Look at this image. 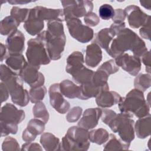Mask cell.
Returning <instances> with one entry per match:
<instances>
[{
    "label": "cell",
    "instance_id": "cell-1",
    "mask_svg": "<svg viewBox=\"0 0 151 151\" xmlns=\"http://www.w3.org/2000/svg\"><path fill=\"white\" fill-rule=\"evenodd\" d=\"M128 50L131 51L134 56L140 58L147 51V48L145 42L136 33L125 28L113 38L107 53L116 58Z\"/></svg>",
    "mask_w": 151,
    "mask_h": 151
},
{
    "label": "cell",
    "instance_id": "cell-4",
    "mask_svg": "<svg viewBox=\"0 0 151 151\" xmlns=\"http://www.w3.org/2000/svg\"><path fill=\"white\" fill-rule=\"evenodd\" d=\"M88 132L78 126L70 127L62 138L60 150H87L90 145Z\"/></svg>",
    "mask_w": 151,
    "mask_h": 151
},
{
    "label": "cell",
    "instance_id": "cell-19",
    "mask_svg": "<svg viewBox=\"0 0 151 151\" xmlns=\"http://www.w3.org/2000/svg\"><path fill=\"white\" fill-rule=\"evenodd\" d=\"M35 15L42 21H51L54 19L64 21L63 9L47 8L41 6H37L34 8Z\"/></svg>",
    "mask_w": 151,
    "mask_h": 151
},
{
    "label": "cell",
    "instance_id": "cell-17",
    "mask_svg": "<svg viewBox=\"0 0 151 151\" xmlns=\"http://www.w3.org/2000/svg\"><path fill=\"white\" fill-rule=\"evenodd\" d=\"M45 123L40 119H32L29 121L27 128L23 131L22 139L25 142H33L37 135L42 134Z\"/></svg>",
    "mask_w": 151,
    "mask_h": 151
},
{
    "label": "cell",
    "instance_id": "cell-44",
    "mask_svg": "<svg viewBox=\"0 0 151 151\" xmlns=\"http://www.w3.org/2000/svg\"><path fill=\"white\" fill-rule=\"evenodd\" d=\"M84 21L88 27H95L100 22L99 17L93 12L88 13L84 17Z\"/></svg>",
    "mask_w": 151,
    "mask_h": 151
},
{
    "label": "cell",
    "instance_id": "cell-11",
    "mask_svg": "<svg viewBox=\"0 0 151 151\" xmlns=\"http://www.w3.org/2000/svg\"><path fill=\"white\" fill-rule=\"evenodd\" d=\"M48 94L50 105L59 113H66L70 109V104L61 93L60 84H51L48 90Z\"/></svg>",
    "mask_w": 151,
    "mask_h": 151
},
{
    "label": "cell",
    "instance_id": "cell-35",
    "mask_svg": "<svg viewBox=\"0 0 151 151\" xmlns=\"http://www.w3.org/2000/svg\"><path fill=\"white\" fill-rule=\"evenodd\" d=\"M47 31L53 36H60L65 34L63 21L58 19L48 21Z\"/></svg>",
    "mask_w": 151,
    "mask_h": 151
},
{
    "label": "cell",
    "instance_id": "cell-20",
    "mask_svg": "<svg viewBox=\"0 0 151 151\" xmlns=\"http://www.w3.org/2000/svg\"><path fill=\"white\" fill-rule=\"evenodd\" d=\"M102 60V51L101 48L95 43L88 45L86 49L84 62L91 68L97 67Z\"/></svg>",
    "mask_w": 151,
    "mask_h": 151
},
{
    "label": "cell",
    "instance_id": "cell-22",
    "mask_svg": "<svg viewBox=\"0 0 151 151\" xmlns=\"http://www.w3.org/2000/svg\"><path fill=\"white\" fill-rule=\"evenodd\" d=\"M65 71L71 76L84 67V55L80 51H74L67 58Z\"/></svg>",
    "mask_w": 151,
    "mask_h": 151
},
{
    "label": "cell",
    "instance_id": "cell-54",
    "mask_svg": "<svg viewBox=\"0 0 151 151\" xmlns=\"http://www.w3.org/2000/svg\"><path fill=\"white\" fill-rule=\"evenodd\" d=\"M141 5L148 10H150L151 8V1H140Z\"/></svg>",
    "mask_w": 151,
    "mask_h": 151
},
{
    "label": "cell",
    "instance_id": "cell-23",
    "mask_svg": "<svg viewBox=\"0 0 151 151\" xmlns=\"http://www.w3.org/2000/svg\"><path fill=\"white\" fill-rule=\"evenodd\" d=\"M134 132L139 139H145L151 134V116L150 114L139 118L134 123Z\"/></svg>",
    "mask_w": 151,
    "mask_h": 151
},
{
    "label": "cell",
    "instance_id": "cell-38",
    "mask_svg": "<svg viewBox=\"0 0 151 151\" xmlns=\"http://www.w3.org/2000/svg\"><path fill=\"white\" fill-rule=\"evenodd\" d=\"M30 9L20 8L18 6H13L11 10V16L16 19L19 23L25 22L29 14Z\"/></svg>",
    "mask_w": 151,
    "mask_h": 151
},
{
    "label": "cell",
    "instance_id": "cell-8",
    "mask_svg": "<svg viewBox=\"0 0 151 151\" xmlns=\"http://www.w3.org/2000/svg\"><path fill=\"white\" fill-rule=\"evenodd\" d=\"M41 35L45 41L49 57L52 60H58L62 57L66 42L65 35L53 36L47 31H42Z\"/></svg>",
    "mask_w": 151,
    "mask_h": 151
},
{
    "label": "cell",
    "instance_id": "cell-47",
    "mask_svg": "<svg viewBox=\"0 0 151 151\" xmlns=\"http://www.w3.org/2000/svg\"><path fill=\"white\" fill-rule=\"evenodd\" d=\"M125 18L126 13L124 10L120 8L114 9V14L111 18L113 22H123Z\"/></svg>",
    "mask_w": 151,
    "mask_h": 151
},
{
    "label": "cell",
    "instance_id": "cell-2",
    "mask_svg": "<svg viewBox=\"0 0 151 151\" xmlns=\"http://www.w3.org/2000/svg\"><path fill=\"white\" fill-rule=\"evenodd\" d=\"M0 72L1 82L8 88L12 101L20 107L26 106L30 100L29 93L24 88L23 81L18 74L6 66L2 67Z\"/></svg>",
    "mask_w": 151,
    "mask_h": 151
},
{
    "label": "cell",
    "instance_id": "cell-37",
    "mask_svg": "<svg viewBox=\"0 0 151 151\" xmlns=\"http://www.w3.org/2000/svg\"><path fill=\"white\" fill-rule=\"evenodd\" d=\"M109 75L101 69L98 68L96 71L94 72L91 83L97 87L103 86L108 84L107 80Z\"/></svg>",
    "mask_w": 151,
    "mask_h": 151
},
{
    "label": "cell",
    "instance_id": "cell-18",
    "mask_svg": "<svg viewBox=\"0 0 151 151\" xmlns=\"http://www.w3.org/2000/svg\"><path fill=\"white\" fill-rule=\"evenodd\" d=\"M23 27L29 35L34 36L38 35L42 32L44 27V21L37 17L34 8H31L30 9L29 17L24 22Z\"/></svg>",
    "mask_w": 151,
    "mask_h": 151
},
{
    "label": "cell",
    "instance_id": "cell-9",
    "mask_svg": "<svg viewBox=\"0 0 151 151\" xmlns=\"http://www.w3.org/2000/svg\"><path fill=\"white\" fill-rule=\"evenodd\" d=\"M70 35L81 43H87L94 37V31L90 27L83 25L78 18H71L65 21Z\"/></svg>",
    "mask_w": 151,
    "mask_h": 151
},
{
    "label": "cell",
    "instance_id": "cell-31",
    "mask_svg": "<svg viewBox=\"0 0 151 151\" xmlns=\"http://www.w3.org/2000/svg\"><path fill=\"white\" fill-rule=\"evenodd\" d=\"M109 135L110 134L106 129L99 128L88 132V139L90 142L100 145L104 144L108 140Z\"/></svg>",
    "mask_w": 151,
    "mask_h": 151
},
{
    "label": "cell",
    "instance_id": "cell-39",
    "mask_svg": "<svg viewBox=\"0 0 151 151\" xmlns=\"http://www.w3.org/2000/svg\"><path fill=\"white\" fill-rule=\"evenodd\" d=\"M99 14L102 19L109 20L113 18L114 14V9L110 5L104 4L100 6Z\"/></svg>",
    "mask_w": 151,
    "mask_h": 151
},
{
    "label": "cell",
    "instance_id": "cell-29",
    "mask_svg": "<svg viewBox=\"0 0 151 151\" xmlns=\"http://www.w3.org/2000/svg\"><path fill=\"white\" fill-rule=\"evenodd\" d=\"M130 146V143L123 141L120 138L117 139L113 133L110 134L108 140L103 146L104 150H128Z\"/></svg>",
    "mask_w": 151,
    "mask_h": 151
},
{
    "label": "cell",
    "instance_id": "cell-28",
    "mask_svg": "<svg viewBox=\"0 0 151 151\" xmlns=\"http://www.w3.org/2000/svg\"><path fill=\"white\" fill-rule=\"evenodd\" d=\"M5 63L9 68L17 74L27 64V61L22 54H9L5 59Z\"/></svg>",
    "mask_w": 151,
    "mask_h": 151
},
{
    "label": "cell",
    "instance_id": "cell-34",
    "mask_svg": "<svg viewBox=\"0 0 151 151\" xmlns=\"http://www.w3.org/2000/svg\"><path fill=\"white\" fill-rule=\"evenodd\" d=\"M151 85L150 74H140L136 76L134 81V88L142 92L145 91Z\"/></svg>",
    "mask_w": 151,
    "mask_h": 151
},
{
    "label": "cell",
    "instance_id": "cell-45",
    "mask_svg": "<svg viewBox=\"0 0 151 151\" xmlns=\"http://www.w3.org/2000/svg\"><path fill=\"white\" fill-rule=\"evenodd\" d=\"M102 110L101 119V121L106 124L109 125V124L111 122V121L113 119V118L116 116V113L112 110L110 109H104Z\"/></svg>",
    "mask_w": 151,
    "mask_h": 151
},
{
    "label": "cell",
    "instance_id": "cell-25",
    "mask_svg": "<svg viewBox=\"0 0 151 151\" xmlns=\"http://www.w3.org/2000/svg\"><path fill=\"white\" fill-rule=\"evenodd\" d=\"M59 84L60 91L64 97L68 99H80L81 88L80 86L76 85L69 80H64Z\"/></svg>",
    "mask_w": 151,
    "mask_h": 151
},
{
    "label": "cell",
    "instance_id": "cell-12",
    "mask_svg": "<svg viewBox=\"0 0 151 151\" xmlns=\"http://www.w3.org/2000/svg\"><path fill=\"white\" fill-rule=\"evenodd\" d=\"M115 63L119 67L133 76L138 74L141 70L142 63L140 58L123 53L115 58Z\"/></svg>",
    "mask_w": 151,
    "mask_h": 151
},
{
    "label": "cell",
    "instance_id": "cell-53",
    "mask_svg": "<svg viewBox=\"0 0 151 151\" xmlns=\"http://www.w3.org/2000/svg\"><path fill=\"white\" fill-rule=\"evenodd\" d=\"M33 1H27V0H9L8 2L11 5L15 4H26L29 2H32Z\"/></svg>",
    "mask_w": 151,
    "mask_h": 151
},
{
    "label": "cell",
    "instance_id": "cell-5",
    "mask_svg": "<svg viewBox=\"0 0 151 151\" xmlns=\"http://www.w3.org/2000/svg\"><path fill=\"white\" fill-rule=\"evenodd\" d=\"M27 45L25 54L29 64L40 67L41 65H47L51 62L45 41L40 34L36 38L29 40Z\"/></svg>",
    "mask_w": 151,
    "mask_h": 151
},
{
    "label": "cell",
    "instance_id": "cell-27",
    "mask_svg": "<svg viewBox=\"0 0 151 151\" xmlns=\"http://www.w3.org/2000/svg\"><path fill=\"white\" fill-rule=\"evenodd\" d=\"M40 143L46 151L60 150V139L51 133H43L40 137Z\"/></svg>",
    "mask_w": 151,
    "mask_h": 151
},
{
    "label": "cell",
    "instance_id": "cell-10",
    "mask_svg": "<svg viewBox=\"0 0 151 151\" xmlns=\"http://www.w3.org/2000/svg\"><path fill=\"white\" fill-rule=\"evenodd\" d=\"M40 66H35L27 63L26 66L18 73L20 78L31 88L44 86L45 78L40 72Z\"/></svg>",
    "mask_w": 151,
    "mask_h": 151
},
{
    "label": "cell",
    "instance_id": "cell-52",
    "mask_svg": "<svg viewBox=\"0 0 151 151\" xmlns=\"http://www.w3.org/2000/svg\"><path fill=\"white\" fill-rule=\"evenodd\" d=\"M7 51L8 50L6 45L1 43V61H2L4 59H6L8 57Z\"/></svg>",
    "mask_w": 151,
    "mask_h": 151
},
{
    "label": "cell",
    "instance_id": "cell-51",
    "mask_svg": "<svg viewBox=\"0 0 151 151\" xmlns=\"http://www.w3.org/2000/svg\"><path fill=\"white\" fill-rule=\"evenodd\" d=\"M0 91L1 103H3L4 101L7 100V99H8L9 92L5 84L2 82H1L0 83Z\"/></svg>",
    "mask_w": 151,
    "mask_h": 151
},
{
    "label": "cell",
    "instance_id": "cell-50",
    "mask_svg": "<svg viewBox=\"0 0 151 151\" xmlns=\"http://www.w3.org/2000/svg\"><path fill=\"white\" fill-rule=\"evenodd\" d=\"M142 61L146 66V71L150 73V51H146L142 57Z\"/></svg>",
    "mask_w": 151,
    "mask_h": 151
},
{
    "label": "cell",
    "instance_id": "cell-6",
    "mask_svg": "<svg viewBox=\"0 0 151 151\" xmlns=\"http://www.w3.org/2000/svg\"><path fill=\"white\" fill-rule=\"evenodd\" d=\"M133 116L120 113L117 114L109 124L110 129L114 133H118L120 138L124 142L131 143L134 139V121Z\"/></svg>",
    "mask_w": 151,
    "mask_h": 151
},
{
    "label": "cell",
    "instance_id": "cell-3",
    "mask_svg": "<svg viewBox=\"0 0 151 151\" xmlns=\"http://www.w3.org/2000/svg\"><path fill=\"white\" fill-rule=\"evenodd\" d=\"M118 106L121 113H127L137 118L150 114V106L145 99L143 92L136 88L131 90L125 97H121Z\"/></svg>",
    "mask_w": 151,
    "mask_h": 151
},
{
    "label": "cell",
    "instance_id": "cell-24",
    "mask_svg": "<svg viewBox=\"0 0 151 151\" xmlns=\"http://www.w3.org/2000/svg\"><path fill=\"white\" fill-rule=\"evenodd\" d=\"M81 88V100H87L92 97H96L104 91L109 90V84L103 86H96L91 82L80 86Z\"/></svg>",
    "mask_w": 151,
    "mask_h": 151
},
{
    "label": "cell",
    "instance_id": "cell-26",
    "mask_svg": "<svg viewBox=\"0 0 151 151\" xmlns=\"http://www.w3.org/2000/svg\"><path fill=\"white\" fill-rule=\"evenodd\" d=\"M114 37L109 28H105L96 34L92 42L97 44L100 48L104 49L107 52Z\"/></svg>",
    "mask_w": 151,
    "mask_h": 151
},
{
    "label": "cell",
    "instance_id": "cell-30",
    "mask_svg": "<svg viewBox=\"0 0 151 151\" xmlns=\"http://www.w3.org/2000/svg\"><path fill=\"white\" fill-rule=\"evenodd\" d=\"M19 25L20 23L13 17L11 15L6 17L1 21L0 33L2 35H9L17 30Z\"/></svg>",
    "mask_w": 151,
    "mask_h": 151
},
{
    "label": "cell",
    "instance_id": "cell-43",
    "mask_svg": "<svg viewBox=\"0 0 151 151\" xmlns=\"http://www.w3.org/2000/svg\"><path fill=\"white\" fill-rule=\"evenodd\" d=\"M82 108L79 106H76L71 109L66 115V120L70 123L77 122L81 117L82 114Z\"/></svg>",
    "mask_w": 151,
    "mask_h": 151
},
{
    "label": "cell",
    "instance_id": "cell-49",
    "mask_svg": "<svg viewBox=\"0 0 151 151\" xmlns=\"http://www.w3.org/2000/svg\"><path fill=\"white\" fill-rule=\"evenodd\" d=\"M21 150H42V148L41 146L37 143L26 142L21 146Z\"/></svg>",
    "mask_w": 151,
    "mask_h": 151
},
{
    "label": "cell",
    "instance_id": "cell-32",
    "mask_svg": "<svg viewBox=\"0 0 151 151\" xmlns=\"http://www.w3.org/2000/svg\"><path fill=\"white\" fill-rule=\"evenodd\" d=\"M94 71L86 67H82L80 70L72 75L73 79L80 85L91 82Z\"/></svg>",
    "mask_w": 151,
    "mask_h": 151
},
{
    "label": "cell",
    "instance_id": "cell-13",
    "mask_svg": "<svg viewBox=\"0 0 151 151\" xmlns=\"http://www.w3.org/2000/svg\"><path fill=\"white\" fill-rule=\"evenodd\" d=\"M124 10L129 25L132 28L142 27L150 18V15H147L138 6L134 5L127 6Z\"/></svg>",
    "mask_w": 151,
    "mask_h": 151
},
{
    "label": "cell",
    "instance_id": "cell-40",
    "mask_svg": "<svg viewBox=\"0 0 151 151\" xmlns=\"http://www.w3.org/2000/svg\"><path fill=\"white\" fill-rule=\"evenodd\" d=\"M2 150L3 151L19 150H20L19 145L15 138L8 136L4 139L2 144Z\"/></svg>",
    "mask_w": 151,
    "mask_h": 151
},
{
    "label": "cell",
    "instance_id": "cell-21",
    "mask_svg": "<svg viewBox=\"0 0 151 151\" xmlns=\"http://www.w3.org/2000/svg\"><path fill=\"white\" fill-rule=\"evenodd\" d=\"M120 95L114 91H104L96 97L97 105L101 108H109L118 104L120 99Z\"/></svg>",
    "mask_w": 151,
    "mask_h": 151
},
{
    "label": "cell",
    "instance_id": "cell-36",
    "mask_svg": "<svg viewBox=\"0 0 151 151\" xmlns=\"http://www.w3.org/2000/svg\"><path fill=\"white\" fill-rule=\"evenodd\" d=\"M47 93V89L44 86L30 88L29 90V100L32 103H37L42 100Z\"/></svg>",
    "mask_w": 151,
    "mask_h": 151
},
{
    "label": "cell",
    "instance_id": "cell-16",
    "mask_svg": "<svg viewBox=\"0 0 151 151\" xmlns=\"http://www.w3.org/2000/svg\"><path fill=\"white\" fill-rule=\"evenodd\" d=\"M102 110L100 108H89L86 109L82 117L79 120L77 126L86 130L94 128L99 123Z\"/></svg>",
    "mask_w": 151,
    "mask_h": 151
},
{
    "label": "cell",
    "instance_id": "cell-7",
    "mask_svg": "<svg viewBox=\"0 0 151 151\" xmlns=\"http://www.w3.org/2000/svg\"><path fill=\"white\" fill-rule=\"evenodd\" d=\"M61 3L65 21L71 18L79 19L92 12L93 9V3L91 1H61Z\"/></svg>",
    "mask_w": 151,
    "mask_h": 151
},
{
    "label": "cell",
    "instance_id": "cell-14",
    "mask_svg": "<svg viewBox=\"0 0 151 151\" xmlns=\"http://www.w3.org/2000/svg\"><path fill=\"white\" fill-rule=\"evenodd\" d=\"M25 117L24 110H19L14 104L8 103L1 108L0 122L18 124L24 120Z\"/></svg>",
    "mask_w": 151,
    "mask_h": 151
},
{
    "label": "cell",
    "instance_id": "cell-42",
    "mask_svg": "<svg viewBox=\"0 0 151 151\" xmlns=\"http://www.w3.org/2000/svg\"><path fill=\"white\" fill-rule=\"evenodd\" d=\"M99 68L104 71L109 76L116 73L119 70V67L117 65L115 61L113 59L109 60L104 62Z\"/></svg>",
    "mask_w": 151,
    "mask_h": 151
},
{
    "label": "cell",
    "instance_id": "cell-41",
    "mask_svg": "<svg viewBox=\"0 0 151 151\" xmlns=\"http://www.w3.org/2000/svg\"><path fill=\"white\" fill-rule=\"evenodd\" d=\"M1 124V137L6 136L9 134H15L18 131V124L8 123L0 122Z\"/></svg>",
    "mask_w": 151,
    "mask_h": 151
},
{
    "label": "cell",
    "instance_id": "cell-46",
    "mask_svg": "<svg viewBox=\"0 0 151 151\" xmlns=\"http://www.w3.org/2000/svg\"><path fill=\"white\" fill-rule=\"evenodd\" d=\"M139 34L143 38L150 40V18L140 28Z\"/></svg>",
    "mask_w": 151,
    "mask_h": 151
},
{
    "label": "cell",
    "instance_id": "cell-48",
    "mask_svg": "<svg viewBox=\"0 0 151 151\" xmlns=\"http://www.w3.org/2000/svg\"><path fill=\"white\" fill-rule=\"evenodd\" d=\"M126 28L125 23L123 22H113L110 27L109 29L114 37L116 36L122 29Z\"/></svg>",
    "mask_w": 151,
    "mask_h": 151
},
{
    "label": "cell",
    "instance_id": "cell-15",
    "mask_svg": "<svg viewBox=\"0 0 151 151\" xmlns=\"http://www.w3.org/2000/svg\"><path fill=\"white\" fill-rule=\"evenodd\" d=\"M25 40L24 34L18 29L9 35L5 44L9 54H22L25 50Z\"/></svg>",
    "mask_w": 151,
    "mask_h": 151
},
{
    "label": "cell",
    "instance_id": "cell-33",
    "mask_svg": "<svg viewBox=\"0 0 151 151\" xmlns=\"http://www.w3.org/2000/svg\"><path fill=\"white\" fill-rule=\"evenodd\" d=\"M32 113L35 118L41 120L45 123H47L49 120V113L45 105L42 101L35 103L32 107Z\"/></svg>",
    "mask_w": 151,
    "mask_h": 151
}]
</instances>
